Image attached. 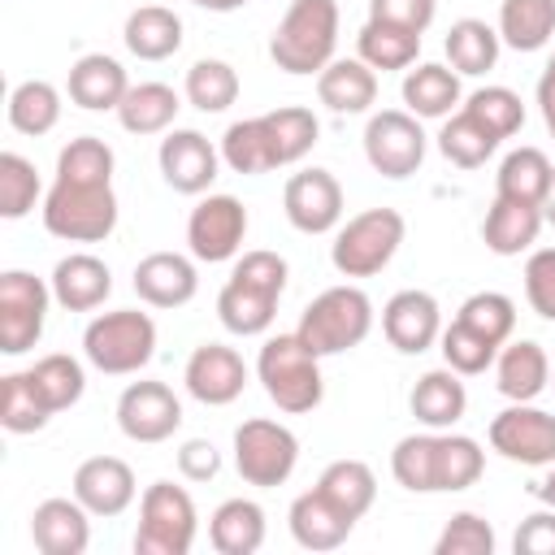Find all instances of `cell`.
Masks as SVG:
<instances>
[{"label":"cell","instance_id":"cell-21","mask_svg":"<svg viewBox=\"0 0 555 555\" xmlns=\"http://www.w3.org/2000/svg\"><path fill=\"white\" fill-rule=\"evenodd\" d=\"M65 91H69V100H74L78 108H87V113H104V108L117 113V104H121L126 91H130V78H126V69H121V61H113L108 52H87V56H78V61L69 65Z\"/></svg>","mask_w":555,"mask_h":555},{"label":"cell","instance_id":"cell-54","mask_svg":"<svg viewBox=\"0 0 555 555\" xmlns=\"http://www.w3.org/2000/svg\"><path fill=\"white\" fill-rule=\"evenodd\" d=\"M525 299L542 321H555V247H538L525 260Z\"/></svg>","mask_w":555,"mask_h":555},{"label":"cell","instance_id":"cell-16","mask_svg":"<svg viewBox=\"0 0 555 555\" xmlns=\"http://www.w3.org/2000/svg\"><path fill=\"white\" fill-rule=\"evenodd\" d=\"M156 160H160V178L178 195H204L221 169V152L199 130H169L160 139Z\"/></svg>","mask_w":555,"mask_h":555},{"label":"cell","instance_id":"cell-29","mask_svg":"<svg viewBox=\"0 0 555 555\" xmlns=\"http://www.w3.org/2000/svg\"><path fill=\"white\" fill-rule=\"evenodd\" d=\"M121 39L139 61H165V56H173L182 48V17L173 9H165V4H139L126 17Z\"/></svg>","mask_w":555,"mask_h":555},{"label":"cell","instance_id":"cell-36","mask_svg":"<svg viewBox=\"0 0 555 555\" xmlns=\"http://www.w3.org/2000/svg\"><path fill=\"white\" fill-rule=\"evenodd\" d=\"M178 108H182V100H178L173 87H165V82H139V87H130L126 100L117 104V121H121L130 134H160V130L173 126Z\"/></svg>","mask_w":555,"mask_h":555},{"label":"cell","instance_id":"cell-49","mask_svg":"<svg viewBox=\"0 0 555 555\" xmlns=\"http://www.w3.org/2000/svg\"><path fill=\"white\" fill-rule=\"evenodd\" d=\"M113 147L95 134H78L56 156V178L65 182H113Z\"/></svg>","mask_w":555,"mask_h":555},{"label":"cell","instance_id":"cell-30","mask_svg":"<svg viewBox=\"0 0 555 555\" xmlns=\"http://www.w3.org/2000/svg\"><path fill=\"white\" fill-rule=\"evenodd\" d=\"M260 126H264V143H269V160H273V169L304 160V156L312 152L317 134H321L312 108H304V104H282V108L264 113Z\"/></svg>","mask_w":555,"mask_h":555},{"label":"cell","instance_id":"cell-4","mask_svg":"<svg viewBox=\"0 0 555 555\" xmlns=\"http://www.w3.org/2000/svg\"><path fill=\"white\" fill-rule=\"evenodd\" d=\"M369 330H373V299H369L360 286H351V282L321 291V295L304 308V317H299V325H295V334H299L317 356L351 351V347H360V343L369 338Z\"/></svg>","mask_w":555,"mask_h":555},{"label":"cell","instance_id":"cell-15","mask_svg":"<svg viewBox=\"0 0 555 555\" xmlns=\"http://www.w3.org/2000/svg\"><path fill=\"white\" fill-rule=\"evenodd\" d=\"M382 334L395 351L403 356H421L438 343L442 334V312H438V299L429 291H395L382 308Z\"/></svg>","mask_w":555,"mask_h":555},{"label":"cell","instance_id":"cell-58","mask_svg":"<svg viewBox=\"0 0 555 555\" xmlns=\"http://www.w3.org/2000/svg\"><path fill=\"white\" fill-rule=\"evenodd\" d=\"M538 104H542V121H546V130L555 139V74L551 69L538 78Z\"/></svg>","mask_w":555,"mask_h":555},{"label":"cell","instance_id":"cell-48","mask_svg":"<svg viewBox=\"0 0 555 555\" xmlns=\"http://www.w3.org/2000/svg\"><path fill=\"white\" fill-rule=\"evenodd\" d=\"M455 321H464L468 330H477L481 338H490L494 347H503L516 330V304L503 295V291H477L460 304Z\"/></svg>","mask_w":555,"mask_h":555},{"label":"cell","instance_id":"cell-38","mask_svg":"<svg viewBox=\"0 0 555 555\" xmlns=\"http://www.w3.org/2000/svg\"><path fill=\"white\" fill-rule=\"evenodd\" d=\"M217 317H221V325L230 330V334H238V338H256V334H264L269 325H273V317H278V299L273 295H264V291H251V286H243V282H225L221 286V295H217Z\"/></svg>","mask_w":555,"mask_h":555},{"label":"cell","instance_id":"cell-2","mask_svg":"<svg viewBox=\"0 0 555 555\" xmlns=\"http://www.w3.org/2000/svg\"><path fill=\"white\" fill-rule=\"evenodd\" d=\"M256 377L264 386V395L299 416V412H312L325 395V382H321V356L299 338V334H278L260 347L256 356Z\"/></svg>","mask_w":555,"mask_h":555},{"label":"cell","instance_id":"cell-63","mask_svg":"<svg viewBox=\"0 0 555 555\" xmlns=\"http://www.w3.org/2000/svg\"><path fill=\"white\" fill-rule=\"evenodd\" d=\"M551 386H555V373H551Z\"/></svg>","mask_w":555,"mask_h":555},{"label":"cell","instance_id":"cell-10","mask_svg":"<svg viewBox=\"0 0 555 555\" xmlns=\"http://www.w3.org/2000/svg\"><path fill=\"white\" fill-rule=\"evenodd\" d=\"M364 156L382 178H412L425 160V130L408 108H382L364 126Z\"/></svg>","mask_w":555,"mask_h":555},{"label":"cell","instance_id":"cell-40","mask_svg":"<svg viewBox=\"0 0 555 555\" xmlns=\"http://www.w3.org/2000/svg\"><path fill=\"white\" fill-rule=\"evenodd\" d=\"M486 473V451L477 438L468 434H438V451H434V486L455 494L477 486Z\"/></svg>","mask_w":555,"mask_h":555},{"label":"cell","instance_id":"cell-57","mask_svg":"<svg viewBox=\"0 0 555 555\" xmlns=\"http://www.w3.org/2000/svg\"><path fill=\"white\" fill-rule=\"evenodd\" d=\"M178 473L186 481H212L221 473V451L208 438H186L178 447Z\"/></svg>","mask_w":555,"mask_h":555},{"label":"cell","instance_id":"cell-12","mask_svg":"<svg viewBox=\"0 0 555 555\" xmlns=\"http://www.w3.org/2000/svg\"><path fill=\"white\" fill-rule=\"evenodd\" d=\"M243 238H247V208L234 195H208L186 217V243L195 260H208V264L234 260Z\"/></svg>","mask_w":555,"mask_h":555},{"label":"cell","instance_id":"cell-5","mask_svg":"<svg viewBox=\"0 0 555 555\" xmlns=\"http://www.w3.org/2000/svg\"><path fill=\"white\" fill-rule=\"evenodd\" d=\"M82 356H87L91 369H100L108 377L139 373L156 356V321L147 312H139V308L100 312L82 330Z\"/></svg>","mask_w":555,"mask_h":555},{"label":"cell","instance_id":"cell-37","mask_svg":"<svg viewBox=\"0 0 555 555\" xmlns=\"http://www.w3.org/2000/svg\"><path fill=\"white\" fill-rule=\"evenodd\" d=\"M317 490H321L338 512H347L351 520H360V516L373 507V499H377V477H373V468H369L364 460H334V464H325V473L317 477Z\"/></svg>","mask_w":555,"mask_h":555},{"label":"cell","instance_id":"cell-43","mask_svg":"<svg viewBox=\"0 0 555 555\" xmlns=\"http://www.w3.org/2000/svg\"><path fill=\"white\" fill-rule=\"evenodd\" d=\"M494 147H499V139H494L490 130H481L464 108L451 113V117L442 121V130H438V152H442L451 165H460V169L486 165V160L494 156Z\"/></svg>","mask_w":555,"mask_h":555},{"label":"cell","instance_id":"cell-46","mask_svg":"<svg viewBox=\"0 0 555 555\" xmlns=\"http://www.w3.org/2000/svg\"><path fill=\"white\" fill-rule=\"evenodd\" d=\"M464 113H468L481 130H490L499 143L512 139V134L525 126V104H520V95H516L512 87H481V91H473L468 104H464Z\"/></svg>","mask_w":555,"mask_h":555},{"label":"cell","instance_id":"cell-28","mask_svg":"<svg viewBox=\"0 0 555 555\" xmlns=\"http://www.w3.org/2000/svg\"><path fill=\"white\" fill-rule=\"evenodd\" d=\"M208 542L221 555H256L264 546V507L256 499H225L208 516Z\"/></svg>","mask_w":555,"mask_h":555},{"label":"cell","instance_id":"cell-19","mask_svg":"<svg viewBox=\"0 0 555 555\" xmlns=\"http://www.w3.org/2000/svg\"><path fill=\"white\" fill-rule=\"evenodd\" d=\"M199 291V273L178 251H152L134 264V295L152 308H182Z\"/></svg>","mask_w":555,"mask_h":555},{"label":"cell","instance_id":"cell-45","mask_svg":"<svg viewBox=\"0 0 555 555\" xmlns=\"http://www.w3.org/2000/svg\"><path fill=\"white\" fill-rule=\"evenodd\" d=\"M434 451H438V434H408L395 442L390 451V473L403 490L412 494H438L434 486Z\"/></svg>","mask_w":555,"mask_h":555},{"label":"cell","instance_id":"cell-18","mask_svg":"<svg viewBox=\"0 0 555 555\" xmlns=\"http://www.w3.org/2000/svg\"><path fill=\"white\" fill-rule=\"evenodd\" d=\"M134 494H139L134 473L117 455H91L74 468V499L91 516H121L134 503Z\"/></svg>","mask_w":555,"mask_h":555},{"label":"cell","instance_id":"cell-22","mask_svg":"<svg viewBox=\"0 0 555 555\" xmlns=\"http://www.w3.org/2000/svg\"><path fill=\"white\" fill-rule=\"evenodd\" d=\"M48 282H52V299L69 312H91L113 295V273L91 251H69L65 260H56Z\"/></svg>","mask_w":555,"mask_h":555},{"label":"cell","instance_id":"cell-14","mask_svg":"<svg viewBox=\"0 0 555 555\" xmlns=\"http://www.w3.org/2000/svg\"><path fill=\"white\" fill-rule=\"evenodd\" d=\"M282 208L299 234H330L343 221V186L330 169H299L282 186Z\"/></svg>","mask_w":555,"mask_h":555},{"label":"cell","instance_id":"cell-50","mask_svg":"<svg viewBox=\"0 0 555 555\" xmlns=\"http://www.w3.org/2000/svg\"><path fill=\"white\" fill-rule=\"evenodd\" d=\"M438 351H442L447 369H455L460 377L486 373V369L494 364V356H499V347H494L490 338H481L477 330H468L464 321H451V325L438 334Z\"/></svg>","mask_w":555,"mask_h":555},{"label":"cell","instance_id":"cell-62","mask_svg":"<svg viewBox=\"0 0 555 555\" xmlns=\"http://www.w3.org/2000/svg\"><path fill=\"white\" fill-rule=\"evenodd\" d=\"M546 69H551V74H555V52H551V65H546Z\"/></svg>","mask_w":555,"mask_h":555},{"label":"cell","instance_id":"cell-7","mask_svg":"<svg viewBox=\"0 0 555 555\" xmlns=\"http://www.w3.org/2000/svg\"><path fill=\"white\" fill-rule=\"evenodd\" d=\"M195 499L173 481H152L139 499V529L134 551L139 555H186L195 546Z\"/></svg>","mask_w":555,"mask_h":555},{"label":"cell","instance_id":"cell-34","mask_svg":"<svg viewBox=\"0 0 555 555\" xmlns=\"http://www.w3.org/2000/svg\"><path fill=\"white\" fill-rule=\"evenodd\" d=\"M356 48H360V61L373 65V69H408L416 65V52H421V35L408 30V26H395V22H377L369 17L356 35Z\"/></svg>","mask_w":555,"mask_h":555},{"label":"cell","instance_id":"cell-26","mask_svg":"<svg viewBox=\"0 0 555 555\" xmlns=\"http://www.w3.org/2000/svg\"><path fill=\"white\" fill-rule=\"evenodd\" d=\"M317 95H321V104L334 108V113H369L373 100H377V69L364 65L360 56L330 61V65L317 74Z\"/></svg>","mask_w":555,"mask_h":555},{"label":"cell","instance_id":"cell-53","mask_svg":"<svg viewBox=\"0 0 555 555\" xmlns=\"http://www.w3.org/2000/svg\"><path fill=\"white\" fill-rule=\"evenodd\" d=\"M286 260L278 256V251H264V247H256V251H243L238 260H234V282H243V286H251V291H264V295H273V299H282V291H286Z\"/></svg>","mask_w":555,"mask_h":555},{"label":"cell","instance_id":"cell-27","mask_svg":"<svg viewBox=\"0 0 555 555\" xmlns=\"http://www.w3.org/2000/svg\"><path fill=\"white\" fill-rule=\"evenodd\" d=\"M408 408H412V416L421 425L451 429L464 416V408H468V390H464L455 369H429V373L416 377V386L408 395Z\"/></svg>","mask_w":555,"mask_h":555},{"label":"cell","instance_id":"cell-1","mask_svg":"<svg viewBox=\"0 0 555 555\" xmlns=\"http://www.w3.org/2000/svg\"><path fill=\"white\" fill-rule=\"evenodd\" d=\"M338 48V4L334 0H291L273 26L269 56L286 74H321Z\"/></svg>","mask_w":555,"mask_h":555},{"label":"cell","instance_id":"cell-47","mask_svg":"<svg viewBox=\"0 0 555 555\" xmlns=\"http://www.w3.org/2000/svg\"><path fill=\"white\" fill-rule=\"evenodd\" d=\"M39 195H43L39 169L22 152H0V217L4 221L26 217Z\"/></svg>","mask_w":555,"mask_h":555},{"label":"cell","instance_id":"cell-52","mask_svg":"<svg viewBox=\"0 0 555 555\" xmlns=\"http://www.w3.org/2000/svg\"><path fill=\"white\" fill-rule=\"evenodd\" d=\"M434 555H494V525L477 512H455L438 533Z\"/></svg>","mask_w":555,"mask_h":555},{"label":"cell","instance_id":"cell-60","mask_svg":"<svg viewBox=\"0 0 555 555\" xmlns=\"http://www.w3.org/2000/svg\"><path fill=\"white\" fill-rule=\"evenodd\" d=\"M191 4H199V9H208V13H234V9H243V4H251V0H191Z\"/></svg>","mask_w":555,"mask_h":555},{"label":"cell","instance_id":"cell-56","mask_svg":"<svg viewBox=\"0 0 555 555\" xmlns=\"http://www.w3.org/2000/svg\"><path fill=\"white\" fill-rule=\"evenodd\" d=\"M512 551H516V555H555V507L529 512V516L516 525Z\"/></svg>","mask_w":555,"mask_h":555},{"label":"cell","instance_id":"cell-33","mask_svg":"<svg viewBox=\"0 0 555 555\" xmlns=\"http://www.w3.org/2000/svg\"><path fill=\"white\" fill-rule=\"evenodd\" d=\"M555 35V0H503L499 39L516 52H538Z\"/></svg>","mask_w":555,"mask_h":555},{"label":"cell","instance_id":"cell-61","mask_svg":"<svg viewBox=\"0 0 555 555\" xmlns=\"http://www.w3.org/2000/svg\"><path fill=\"white\" fill-rule=\"evenodd\" d=\"M542 217H546V225H555V178H551V191L542 199Z\"/></svg>","mask_w":555,"mask_h":555},{"label":"cell","instance_id":"cell-41","mask_svg":"<svg viewBox=\"0 0 555 555\" xmlns=\"http://www.w3.org/2000/svg\"><path fill=\"white\" fill-rule=\"evenodd\" d=\"M61 121V91L48 78H26L9 91V126L17 134H48Z\"/></svg>","mask_w":555,"mask_h":555},{"label":"cell","instance_id":"cell-17","mask_svg":"<svg viewBox=\"0 0 555 555\" xmlns=\"http://www.w3.org/2000/svg\"><path fill=\"white\" fill-rule=\"evenodd\" d=\"M182 382H186L191 399H199V403H208V408H225V403H234V399L243 395V386H247V364H243V356H238L234 347H225V343H204V347L191 351V360H186V369H182Z\"/></svg>","mask_w":555,"mask_h":555},{"label":"cell","instance_id":"cell-3","mask_svg":"<svg viewBox=\"0 0 555 555\" xmlns=\"http://www.w3.org/2000/svg\"><path fill=\"white\" fill-rule=\"evenodd\" d=\"M117 225L113 182H65L56 178L43 195V230L65 243H104Z\"/></svg>","mask_w":555,"mask_h":555},{"label":"cell","instance_id":"cell-39","mask_svg":"<svg viewBox=\"0 0 555 555\" xmlns=\"http://www.w3.org/2000/svg\"><path fill=\"white\" fill-rule=\"evenodd\" d=\"M52 416H56V412H52L48 399L39 395L30 369L0 377V425H4L9 434H39Z\"/></svg>","mask_w":555,"mask_h":555},{"label":"cell","instance_id":"cell-23","mask_svg":"<svg viewBox=\"0 0 555 555\" xmlns=\"http://www.w3.org/2000/svg\"><path fill=\"white\" fill-rule=\"evenodd\" d=\"M494 377H499V395H507L512 403H533L551 386V360H546L542 343L507 338L494 356Z\"/></svg>","mask_w":555,"mask_h":555},{"label":"cell","instance_id":"cell-51","mask_svg":"<svg viewBox=\"0 0 555 555\" xmlns=\"http://www.w3.org/2000/svg\"><path fill=\"white\" fill-rule=\"evenodd\" d=\"M221 160H225L234 173H269V169H273L260 117L230 121V130L221 134Z\"/></svg>","mask_w":555,"mask_h":555},{"label":"cell","instance_id":"cell-8","mask_svg":"<svg viewBox=\"0 0 555 555\" xmlns=\"http://www.w3.org/2000/svg\"><path fill=\"white\" fill-rule=\"evenodd\" d=\"M295 464H299V438L282 421L251 416L234 429V468L247 486L273 490L282 481H291Z\"/></svg>","mask_w":555,"mask_h":555},{"label":"cell","instance_id":"cell-42","mask_svg":"<svg viewBox=\"0 0 555 555\" xmlns=\"http://www.w3.org/2000/svg\"><path fill=\"white\" fill-rule=\"evenodd\" d=\"M186 100L199 108V113H225L234 100H238V74L230 61H217V56H204L186 69Z\"/></svg>","mask_w":555,"mask_h":555},{"label":"cell","instance_id":"cell-32","mask_svg":"<svg viewBox=\"0 0 555 555\" xmlns=\"http://www.w3.org/2000/svg\"><path fill=\"white\" fill-rule=\"evenodd\" d=\"M551 178H555V165L546 160L542 147H516L499 165V195L503 199H516V204L542 208V199L551 191Z\"/></svg>","mask_w":555,"mask_h":555},{"label":"cell","instance_id":"cell-35","mask_svg":"<svg viewBox=\"0 0 555 555\" xmlns=\"http://www.w3.org/2000/svg\"><path fill=\"white\" fill-rule=\"evenodd\" d=\"M442 48H447V61H451V69H455V74L477 78V74L494 69L503 39H499V30H494V26H486L481 17H460V22H451V30H447V43H442Z\"/></svg>","mask_w":555,"mask_h":555},{"label":"cell","instance_id":"cell-44","mask_svg":"<svg viewBox=\"0 0 555 555\" xmlns=\"http://www.w3.org/2000/svg\"><path fill=\"white\" fill-rule=\"evenodd\" d=\"M30 377H35V386H39V395L48 399L52 412L74 408V403L82 399V390H87V373H82V364H78L74 356H65V351L39 356V360L30 364Z\"/></svg>","mask_w":555,"mask_h":555},{"label":"cell","instance_id":"cell-13","mask_svg":"<svg viewBox=\"0 0 555 555\" xmlns=\"http://www.w3.org/2000/svg\"><path fill=\"white\" fill-rule=\"evenodd\" d=\"M117 425L130 442H165L182 425V403L165 382H130L117 399Z\"/></svg>","mask_w":555,"mask_h":555},{"label":"cell","instance_id":"cell-20","mask_svg":"<svg viewBox=\"0 0 555 555\" xmlns=\"http://www.w3.org/2000/svg\"><path fill=\"white\" fill-rule=\"evenodd\" d=\"M30 538L43 555H82L91 546V512L78 499H43L30 516Z\"/></svg>","mask_w":555,"mask_h":555},{"label":"cell","instance_id":"cell-59","mask_svg":"<svg viewBox=\"0 0 555 555\" xmlns=\"http://www.w3.org/2000/svg\"><path fill=\"white\" fill-rule=\"evenodd\" d=\"M533 499H542L546 507H555V460L546 464V473L533 481Z\"/></svg>","mask_w":555,"mask_h":555},{"label":"cell","instance_id":"cell-25","mask_svg":"<svg viewBox=\"0 0 555 555\" xmlns=\"http://www.w3.org/2000/svg\"><path fill=\"white\" fill-rule=\"evenodd\" d=\"M542 225H546L542 208L494 195V204L486 208V221H481V238H486V247L494 256H520V251H529L538 243Z\"/></svg>","mask_w":555,"mask_h":555},{"label":"cell","instance_id":"cell-31","mask_svg":"<svg viewBox=\"0 0 555 555\" xmlns=\"http://www.w3.org/2000/svg\"><path fill=\"white\" fill-rule=\"evenodd\" d=\"M403 104L416 117H451V108L460 104V74L451 65H416L403 74Z\"/></svg>","mask_w":555,"mask_h":555},{"label":"cell","instance_id":"cell-6","mask_svg":"<svg viewBox=\"0 0 555 555\" xmlns=\"http://www.w3.org/2000/svg\"><path fill=\"white\" fill-rule=\"evenodd\" d=\"M403 234H408V221L399 208H364L334 234L330 260L343 278H373L395 260Z\"/></svg>","mask_w":555,"mask_h":555},{"label":"cell","instance_id":"cell-9","mask_svg":"<svg viewBox=\"0 0 555 555\" xmlns=\"http://www.w3.org/2000/svg\"><path fill=\"white\" fill-rule=\"evenodd\" d=\"M48 304H52V282L26 269L0 273V351L4 356H22L39 343Z\"/></svg>","mask_w":555,"mask_h":555},{"label":"cell","instance_id":"cell-24","mask_svg":"<svg viewBox=\"0 0 555 555\" xmlns=\"http://www.w3.org/2000/svg\"><path fill=\"white\" fill-rule=\"evenodd\" d=\"M291 533H295V542L304 546V551H334V546H343L347 542V533L356 529V520L347 516V512H338L317 486L312 490H304L295 503H291Z\"/></svg>","mask_w":555,"mask_h":555},{"label":"cell","instance_id":"cell-55","mask_svg":"<svg viewBox=\"0 0 555 555\" xmlns=\"http://www.w3.org/2000/svg\"><path fill=\"white\" fill-rule=\"evenodd\" d=\"M434 13H438V0H369V17L408 26V30H416V35L429 30Z\"/></svg>","mask_w":555,"mask_h":555},{"label":"cell","instance_id":"cell-11","mask_svg":"<svg viewBox=\"0 0 555 555\" xmlns=\"http://www.w3.org/2000/svg\"><path fill=\"white\" fill-rule=\"evenodd\" d=\"M486 438L503 460L546 468L555 460V412L533 408V403H512L490 421Z\"/></svg>","mask_w":555,"mask_h":555}]
</instances>
